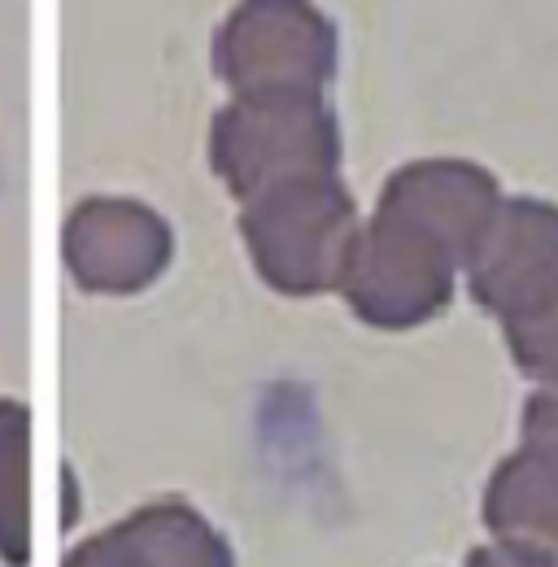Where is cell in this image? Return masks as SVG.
Wrapping results in <instances>:
<instances>
[{
  "label": "cell",
  "mask_w": 558,
  "mask_h": 567,
  "mask_svg": "<svg viewBox=\"0 0 558 567\" xmlns=\"http://www.w3.org/2000/svg\"><path fill=\"white\" fill-rule=\"evenodd\" d=\"M485 515L502 550L558 564V450L524 441L493 476Z\"/></svg>",
  "instance_id": "obj_2"
},
{
  "label": "cell",
  "mask_w": 558,
  "mask_h": 567,
  "mask_svg": "<svg viewBox=\"0 0 558 567\" xmlns=\"http://www.w3.org/2000/svg\"><path fill=\"white\" fill-rule=\"evenodd\" d=\"M472 567H558V564H541V559H528V555H515V550H480V555H472Z\"/></svg>",
  "instance_id": "obj_4"
},
{
  "label": "cell",
  "mask_w": 558,
  "mask_h": 567,
  "mask_svg": "<svg viewBox=\"0 0 558 567\" xmlns=\"http://www.w3.org/2000/svg\"><path fill=\"white\" fill-rule=\"evenodd\" d=\"M472 258V288L502 319L519 371L558 389V206H497Z\"/></svg>",
  "instance_id": "obj_1"
},
{
  "label": "cell",
  "mask_w": 558,
  "mask_h": 567,
  "mask_svg": "<svg viewBox=\"0 0 558 567\" xmlns=\"http://www.w3.org/2000/svg\"><path fill=\"white\" fill-rule=\"evenodd\" d=\"M524 441L558 450V389L537 393V398L528 402V411H524Z\"/></svg>",
  "instance_id": "obj_3"
}]
</instances>
